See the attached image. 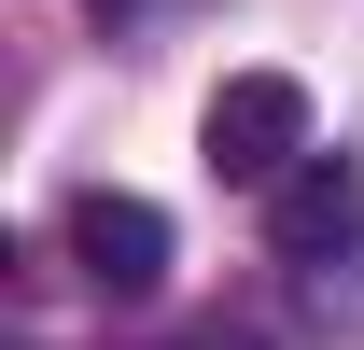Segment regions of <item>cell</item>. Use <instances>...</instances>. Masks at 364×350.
<instances>
[{"mask_svg": "<svg viewBox=\"0 0 364 350\" xmlns=\"http://www.w3.org/2000/svg\"><path fill=\"white\" fill-rule=\"evenodd\" d=\"M196 154H210V182H252V196H280V182L309 169V85L294 70H238V85H210V112H196Z\"/></svg>", "mask_w": 364, "mask_h": 350, "instance_id": "obj_1", "label": "cell"}, {"mask_svg": "<svg viewBox=\"0 0 364 350\" xmlns=\"http://www.w3.org/2000/svg\"><path fill=\"white\" fill-rule=\"evenodd\" d=\"M70 266H85L98 295H154L168 280V211L127 196V182H85L70 196Z\"/></svg>", "mask_w": 364, "mask_h": 350, "instance_id": "obj_2", "label": "cell"}, {"mask_svg": "<svg viewBox=\"0 0 364 350\" xmlns=\"http://www.w3.org/2000/svg\"><path fill=\"white\" fill-rule=\"evenodd\" d=\"M350 238H364V169H350V154H309V169L267 196V253L322 266V253H350Z\"/></svg>", "mask_w": 364, "mask_h": 350, "instance_id": "obj_3", "label": "cell"}, {"mask_svg": "<svg viewBox=\"0 0 364 350\" xmlns=\"http://www.w3.org/2000/svg\"><path fill=\"white\" fill-rule=\"evenodd\" d=\"M196 350H267V322H196Z\"/></svg>", "mask_w": 364, "mask_h": 350, "instance_id": "obj_4", "label": "cell"}]
</instances>
